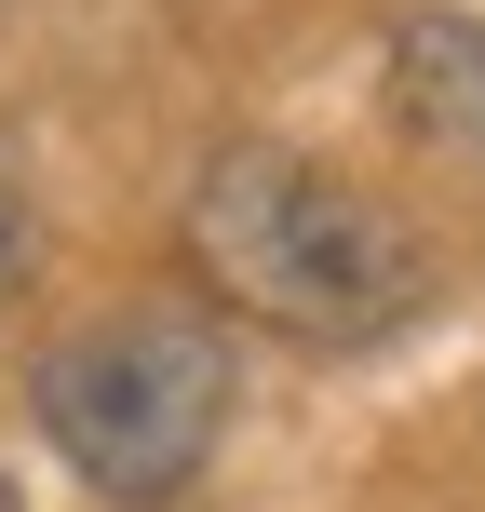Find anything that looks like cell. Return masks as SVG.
Returning <instances> with one entry per match:
<instances>
[{
  "instance_id": "6da1fadb",
  "label": "cell",
  "mask_w": 485,
  "mask_h": 512,
  "mask_svg": "<svg viewBox=\"0 0 485 512\" xmlns=\"http://www.w3.org/2000/svg\"><path fill=\"white\" fill-rule=\"evenodd\" d=\"M189 256H203V283L230 310L310 337V351H364V337L432 310L418 230L378 189L324 176L310 149H270V135H243V149H216L189 176Z\"/></svg>"
},
{
  "instance_id": "7a4b0ae2",
  "label": "cell",
  "mask_w": 485,
  "mask_h": 512,
  "mask_svg": "<svg viewBox=\"0 0 485 512\" xmlns=\"http://www.w3.org/2000/svg\"><path fill=\"white\" fill-rule=\"evenodd\" d=\"M230 405H243V364H230V324H203V310H95L27 364L41 445L122 512L176 499L230 445Z\"/></svg>"
},
{
  "instance_id": "3957f363",
  "label": "cell",
  "mask_w": 485,
  "mask_h": 512,
  "mask_svg": "<svg viewBox=\"0 0 485 512\" xmlns=\"http://www.w3.org/2000/svg\"><path fill=\"white\" fill-rule=\"evenodd\" d=\"M378 81H391V122H405L445 176L485 189V14H405Z\"/></svg>"
},
{
  "instance_id": "277c9868",
  "label": "cell",
  "mask_w": 485,
  "mask_h": 512,
  "mask_svg": "<svg viewBox=\"0 0 485 512\" xmlns=\"http://www.w3.org/2000/svg\"><path fill=\"white\" fill-rule=\"evenodd\" d=\"M27 270H41V189H27V162L0 149V297H14Z\"/></svg>"
},
{
  "instance_id": "5b68a950",
  "label": "cell",
  "mask_w": 485,
  "mask_h": 512,
  "mask_svg": "<svg viewBox=\"0 0 485 512\" xmlns=\"http://www.w3.org/2000/svg\"><path fill=\"white\" fill-rule=\"evenodd\" d=\"M0 512H14V472H0Z\"/></svg>"
}]
</instances>
